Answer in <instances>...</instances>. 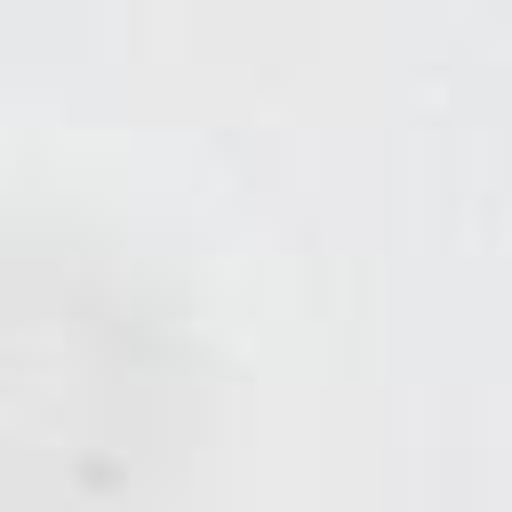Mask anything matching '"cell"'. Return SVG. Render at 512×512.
Returning <instances> with one entry per match:
<instances>
[{"instance_id":"cell-1","label":"cell","mask_w":512,"mask_h":512,"mask_svg":"<svg viewBox=\"0 0 512 512\" xmlns=\"http://www.w3.org/2000/svg\"><path fill=\"white\" fill-rule=\"evenodd\" d=\"M160 360L128 296L64 248H0V512H96L144 448H160V392H56V376H104Z\"/></svg>"}]
</instances>
